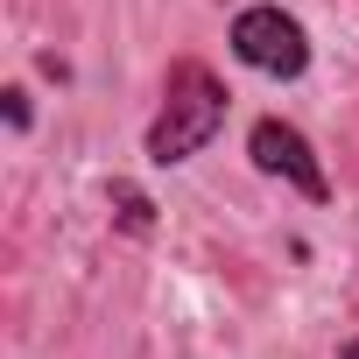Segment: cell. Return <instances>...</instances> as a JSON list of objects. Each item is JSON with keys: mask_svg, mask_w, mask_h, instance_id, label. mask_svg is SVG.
Masks as SVG:
<instances>
[{"mask_svg": "<svg viewBox=\"0 0 359 359\" xmlns=\"http://www.w3.org/2000/svg\"><path fill=\"white\" fill-rule=\"evenodd\" d=\"M226 127V85L205 71V64H169V85H162V113L148 120V162H191L212 134Z\"/></svg>", "mask_w": 359, "mask_h": 359, "instance_id": "obj_1", "label": "cell"}, {"mask_svg": "<svg viewBox=\"0 0 359 359\" xmlns=\"http://www.w3.org/2000/svg\"><path fill=\"white\" fill-rule=\"evenodd\" d=\"M106 205H113V226H120V233H134V240H148V233H155V205H148V191H141V184L113 176V184H106Z\"/></svg>", "mask_w": 359, "mask_h": 359, "instance_id": "obj_4", "label": "cell"}, {"mask_svg": "<svg viewBox=\"0 0 359 359\" xmlns=\"http://www.w3.org/2000/svg\"><path fill=\"white\" fill-rule=\"evenodd\" d=\"M247 155H254V169L261 176H282V184H296L310 205H324L331 198V176H324V162H317V148L289 127V120H254V134H247Z\"/></svg>", "mask_w": 359, "mask_h": 359, "instance_id": "obj_3", "label": "cell"}, {"mask_svg": "<svg viewBox=\"0 0 359 359\" xmlns=\"http://www.w3.org/2000/svg\"><path fill=\"white\" fill-rule=\"evenodd\" d=\"M338 359H359V338H345V345H338Z\"/></svg>", "mask_w": 359, "mask_h": 359, "instance_id": "obj_6", "label": "cell"}, {"mask_svg": "<svg viewBox=\"0 0 359 359\" xmlns=\"http://www.w3.org/2000/svg\"><path fill=\"white\" fill-rule=\"evenodd\" d=\"M233 57L261 78H303L310 71V36L282 8H240L233 15Z\"/></svg>", "mask_w": 359, "mask_h": 359, "instance_id": "obj_2", "label": "cell"}, {"mask_svg": "<svg viewBox=\"0 0 359 359\" xmlns=\"http://www.w3.org/2000/svg\"><path fill=\"white\" fill-rule=\"evenodd\" d=\"M8 127H15V134L29 127V92H22V85H8Z\"/></svg>", "mask_w": 359, "mask_h": 359, "instance_id": "obj_5", "label": "cell"}]
</instances>
